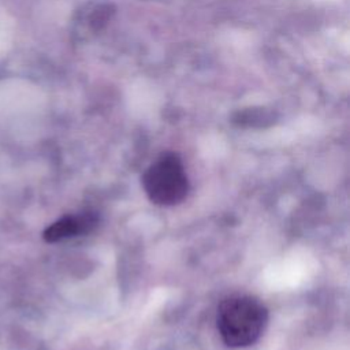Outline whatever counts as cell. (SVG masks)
<instances>
[{
  "label": "cell",
  "instance_id": "cell-4",
  "mask_svg": "<svg viewBox=\"0 0 350 350\" xmlns=\"http://www.w3.org/2000/svg\"><path fill=\"white\" fill-rule=\"evenodd\" d=\"M239 124H257V123H271L273 120L272 112H268L264 108H249L241 111L235 119Z\"/></svg>",
  "mask_w": 350,
  "mask_h": 350
},
{
  "label": "cell",
  "instance_id": "cell-1",
  "mask_svg": "<svg viewBox=\"0 0 350 350\" xmlns=\"http://www.w3.org/2000/svg\"><path fill=\"white\" fill-rule=\"evenodd\" d=\"M268 323V309L256 297L235 294L224 298L216 314V327L226 346L247 347L262 335Z\"/></svg>",
  "mask_w": 350,
  "mask_h": 350
},
{
  "label": "cell",
  "instance_id": "cell-3",
  "mask_svg": "<svg viewBox=\"0 0 350 350\" xmlns=\"http://www.w3.org/2000/svg\"><path fill=\"white\" fill-rule=\"evenodd\" d=\"M98 215L96 212H82L78 215H71L60 219L55 224H52L45 237L48 241H60L63 238H70L75 235H82L93 231L98 224Z\"/></svg>",
  "mask_w": 350,
  "mask_h": 350
},
{
  "label": "cell",
  "instance_id": "cell-2",
  "mask_svg": "<svg viewBox=\"0 0 350 350\" xmlns=\"http://www.w3.org/2000/svg\"><path fill=\"white\" fill-rule=\"evenodd\" d=\"M142 186L156 205L180 204L189 193V176L180 157L171 152L160 154L144 172Z\"/></svg>",
  "mask_w": 350,
  "mask_h": 350
}]
</instances>
